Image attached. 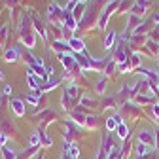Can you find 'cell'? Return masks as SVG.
I'll list each match as a JSON object with an SVG mask.
<instances>
[{
    "label": "cell",
    "instance_id": "cell-1",
    "mask_svg": "<svg viewBox=\"0 0 159 159\" xmlns=\"http://www.w3.org/2000/svg\"><path fill=\"white\" fill-rule=\"evenodd\" d=\"M153 136H155V133L144 129V131L140 133V136H138V140H140L142 144H146V146H153Z\"/></svg>",
    "mask_w": 159,
    "mask_h": 159
},
{
    "label": "cell",
    "instance_id": "cell-2",
    "mask_svg": "<svg viewBox=\"0 0 159 159\" xmlns=\"http://www.w3.org/2000/svg\"><path fill=\"white\" fill-rule=\"evenodd\" d=\"M11 110H13L17 116H23V114H25V106H23V102L19 101V98H11Z\"/></svg>",
    "mask_w": 159,
    "mask_h": 159
},
{
    "label": "cell",
    "instance_id": "cell-3",
    "mask_svg": "<svg viewBox=\"0 0 159 159\" xmlns=\"http://www.w3.org/2000/svg\"><path fill=\"white\" fill-rule=\"evenodd\" d=\"M68 48L74 49V51H84V42H82V40H78V38H70Z\"/></svg>",
    "mask_w": 159,
    "mask_h": 159
},
{
    "label": "cell",
    "instance_id": "cell-4",
    "mask_svg": "<svg viewBox=\"0 0 159 159\" xmlns=\"http://www.w3.org/2000/svg\"><path fill=\"white\" fill-rule=\"evenodd\" d=\"M17 57H19V49H17V48L8 49V51H6V55H4V59H6L8 63H15V61H17Z\"/></svg>",
    "mask_w": 159,
    "mask_h": 159
},
{
    "label": "cell",
    "instance_id": "cell-5",
    "mask_svg": "<svg viewBox=\"0 0 159 159\" xmlns=\"http://www.w3.org/2000/svg\"><path fill=\"white\" fill-rule=\"evenodd\" d=\"M116 131H117V136H119V138H127V134H129V129H127L125 123H119Z\"/></svg>",
    "mask_w": 159,
    "mask_h": 159
},
{
    "label": "cell",
    "instance_id": "cell-6",
    "mask_svg": "<svg viewBox=\"0 0 159 159\" xmlns=\"http://www.w3.org/2000/svg\"><path fill=\"white\" fill-rule=\"evenodd\" d=\"M114 40H116V32H108V36L104 40V48H112L114 46Z\"/></svg>",
    "mask_w": 159,
    "mask_h": 159
},
{
    "label": "cell",
    "instance_id": "cell-7",
    "mask_svg": "<svg viewBox=\"0 0 159 159\" xmlns=\"http://www.w3.org/2000/svg\"><path fill=\"white\" fill-rule=\"evenodd\" d=\"M2 153H4V159H15V152L13 150H10V148H2Z\"/></svg>",
    "mask_w": 159,
    "mask_h": 159
},
{
    "label": "cell",
    "instance_id": "cell-8",
    "mask_svg": "<svg viewBox=\"0 0 159 159\" xmlns=\"http://www.w3.org/2000/svg\"><path fill=\"white\" fill-rule=\"evenodd\" d=\"M148 150H150V146H146V144L140 142V144H138V150H136V152H138V155H146Z\"/></svg>",
    "mask_w": 159,
    "mask_h": 159
},
{
    "label": "cell",
    "instance_id": "cell-9",
    "mask_svg": "<svg viewBox=\"0 0 159 159\" xmlns=\"http://www.w3.org/2000/svg\"><path fill=\"white\" fill-rule=\"evenodd\" d=\"M85 119H87V117L82 116V114H78V112L74 114V121H78V123H85Z\"/></svg>",
    "mask_w": 159,
    "mask_h": 159
},
{
    "label": "cell",
    "instance_id": "cell-10",
    "mask_svg": "<svg viewBox=\"0 0 159 159\" xmlns=\"http://www.w3.org/2000/svg\"><path fill=\"white\" fill-rule=\"evenodd\" d=\"M104 87H106V82H104V80H101V82L97 84V91H98V93H102V91H104Z\"/></svg>",
    "mask_w": 159,
    "mask_h": 159
},
{
    "label": "cell",
    "instance_id": "cell-11",
    "mask_svg": "<svg viewBox=\"0 0 159 159\" xmlns=\"http://www.w3.org/2000/svg\"><path fill=\"white\" fill-rule=\"evenodd\" d=\"M76 6H78V0H70V2H68V6H66V11H72Z\"/></svg>",
    "mask_w": 159,
    "mask_h": 159
},
{
    "label": "cell",
    "instance_id": "cell-12",
    "mask_svg": "<svg viewBox=\"0 0 159 159\" xmlns=\"http://www.w3.org/2000/svg\"><path fill=\"white\" fill-rule=\"evenodd\" d=\"M55 85H59V80H51V82H49V84L46 85V89L49 91V89H51V87H55Z\"/></svg>",
    "mask_w": 159,
    "mask_h": 159
},
{
    "label": "cell",
    "instance_id": "cell-13",
    "mask_svg": "<svg viewBox=\"0 0 159 159\" xmlns=\"http://www.w3.org/2000/svg\"><path fill=\"white\" fill-rule=\"evenodd\" d=\"M117 157H119V150H117V148H114V152H112V155H110L108 159H117Z\"/></svg>",
    "mask_w": 159,
    "mask_h": 159
},
{
    "label": "cell",
    "instance_id": "cell-14",
    "mask_svg": "<svg viewBox=\"0 0 159 159\" xmlns=\"http://www.w3.org/2000/svg\"><path fill=\"white\" fill-rule=\"evenodd\" d=\"M38 144V134H32L30 136V146H36Z\"/></svg>",
    "mask_w": 159,
    "mask_h": 159
},
{
    "label": "cell",
    "instance_id": "cell-15",
    "mask_svg": "<svg viewBox=\"0 0 159 159\" xmlns=\"http://www.w3.org/2000/svg\"><path fill=\"white\" fill-rule=\"evenodd\" d=\"M153 114L155 117H159V104H153Z\"/></svg>",
    "mask_w": 159,
    "mask_h": 159
},
{
    "label": "cell",
    "instance_id": "cell-16",
    "mask_svg": "<svg viewBox=\"0 0 159 159\" xmlns=\"http://www.w3.org/2000/svg\"><path fill=\"white\" fill-rule=\"evenodd\" d=\"M140 63V59H138V55H133V65H138Z\"/></svg>",
    "mask_w": 159,
    "mask_h": 159
},
{
    "label": "cell",
    "instance_id": "cell-17",
    "mask_svg": "<svg viewBox=\"0 0 159 159\" xmlns=\"http://www.w3.org/2000/svg\"><path fill=\"white\" fill-rule=\"evenodd\" d=\"M4 93H6V95H11V87H10V85H6V87H4Z\"/></svg>",
    "mask_w": 159,
    "mask_h": 159
},
{
    "label": "cell",
    "instance_id": "cell-18",
    "mask_svg": "<svg viewBox=\"0 0 159 159\" xmlns=\"http://www.w3.org/2000/svg\"><path fill=\"white\" fill-rule=\"evenodd\" d=\"M4 142H6V136H4V134H0V144H4Z\"/></svg>",
    "mask_w": 159,
    "mask_h": 159
},
{
    "label": "cell",
    "instance_id": "cell-19",
    "mask_svg": "<svg viewBox=\"0 0 159 159\" xmlns=\"http://www.w3.org/2000/svg\"><path fill=\"white\" fill-rule=\"evenodd\" d=\"M63 159H78V157H70V155H66V153H65V157H63Z\"/></svg>",
    "mask_w": 159,
    "mask_h": 159
},
{
    "label": "cell",
    "instance_id": "cell-20",
    "mask_svg": "<svg viewBox=\"0 0 159 159\" xmlns=\"http://www.w3.org/2000/svg\"><path fill=\"white\" fill-rule=\"evenodd\" d=\"M138 159H146V157H144V155H140V157H138Z\"/></svg>",
    "mask_w": 159,
    "mask_h": 159
}]
</instances>
